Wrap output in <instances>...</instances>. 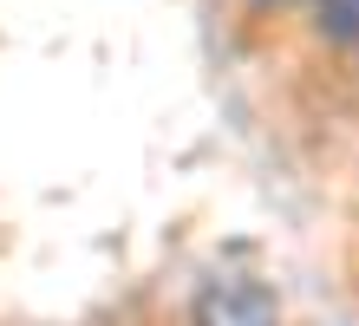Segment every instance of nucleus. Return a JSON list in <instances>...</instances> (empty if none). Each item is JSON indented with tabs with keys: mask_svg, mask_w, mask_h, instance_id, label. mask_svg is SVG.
<instances>
[{
	"mask_svg": "<svg viewBox=\"0 0 359 326\" xmlns=\"http://www.w3.org/2000/svg\"><path fill=\"white\" fill-rule=\"evenodd\" d=\"M196 326H281V307L255 274H216L196 294Z\"/></svg>",
	"mask_w": 359,
	"mask_h": 326,
	"instance_id": "nucleus-1",
	"label": "nucleus"
},
{
	"mask_svg": "<svg viewBox=\"0 0 359 326\" xmlns=\"http://www.w3.org/2000/svg\"><path fill=\"white\" fill-rule=\"evenodd\" d=\"M320 7V33L340 39V46H359V0H313Z\"/></svg>",
	"mask_w": 359,
	"mask_h": 326,
	"instance_id": "nucleus-2",
	"label": "nucleus"
}]
</instances>
